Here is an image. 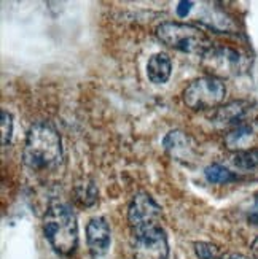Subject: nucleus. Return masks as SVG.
Masks as SVG:
<instances>
[{
    "mask_svg": "<svg viewBox=\"0 0 258 259\" xmlns=\"http://www.w3.org/2000/svg\"><path fill=\"white\" fill-rule=\"evenodd\" d=\"M62 143L58 131L50 122L32 124L24 145V162L30 168H51L61 162Z\"/></svg>",
    "mask_w": 258,
    "mask_h": 259,
    "instance_id": "f257e3e1",
    "label": "nucleus"
},
{
    "mask_svg": "<svg viewBox=\"0 0 258 259\" xmlns=\"http://www.w3.org/2000/svg\"><path fill=\"white\" fill-rule=\"evenodd\" d=\"M43 232L56 253H73L78 243V224L72 208L59 202L53 204L45 213Z\"/></svg>",
    "mask_w": 258,
    "mask_h": 259,
    "instance_id": "f03ea898",
    "label": "nucleus"
},
{
    "mask_svg": "<svg viewBox=\"0 0 258 259\" xmlns=\"http://www.w3.org/2000/svg\"><path fill=\"white\" fill-rule=\"evenodd\" d=\"M156 37L166 47L178 50L182 53L203 56L212 48V43L206 33L192 26L182 22H163L156 27Z\"/></svg>",
    "mask_w": 258,
    "mask_h": 259,
    "instance_id": "7ed1b4c3",
    "label": "nucleus"
},
{
    "mask_svg": "<svg viewBox=\"0 0 258 259\" xmlns=\"http://www.w3.org/2000/svg\"><path fill=\"white\" fill-rule=\"evenodd\" d=\"M203 69L214 78H230L245 72L247 58L238 50L230 47H212L207 53L201 56Z\"/></svg>",
    "mask_w": 258,
    "mask_h": 259,
    "instance_id": "20e7f679",
    "label": "nucleus"
},
{
    "mask_svg": "<svg viewBox=\"0 0 258 259\" xmlns=\"http://www.w3.org/2000/svg\"><path fill=\"white\" fill-rule=\"evenodd\" d=\"M225 96L227 88L222 80L214 76H203L185 88L183 102L192 110H207L220 105Z\"/></svg>",
    "mask_w": 258,
    "mask_h": 259,
    "instance_id": "39448f33",
    "label": "nucleus"
},
{
    "mask_svg": "<svg viewBox=\"0 0 258 259\" xmlns=\"http://www.w3.org/2000/svg\"><path fill=\"white\" fill-rule=\"evenodd\" d=\"M132 251L134 259H167L169 245L161 223L149 224L134 231Z\"/></svg>",
    "mask_w": 258,
    "mask_h": 259,
    "instance_id": "423d86ee",
    "label": "nucleus"
},
{
    "mask_svg": "<svg viewBox=\"0 0 258 259\" xmlns=\"http://www.w3.org/2000/svg\"><path fill=\"white\" fill-rule=\"evenodd\" d=\"M128 221L132 231L149 226V224L161 223V207L147 193H139L131 200L128 208Z\"/></svg>",
    "mask_w": 258,
    "mask_h": 259,
    "instance_id": "0eeeda50",
    "label": "nucleus"
},
{
    "mask_svg": "<svg viewBox=\"0 0 258 259\" xmlns=\"http://www.w3.org/2000/svg\"><path fill=\"white\" fill-rule=\"evenodd\" d=\"M110 228L105 218L94 217L89 220L86 226V243L93 257L104 256L110 248Z\"/></svg>",
    "mask_w": 258,
    "mask_h": 259,
    "instance_id": "6e6552de",
    "label": "nucleus"
},
{
    "mask_svg": "<svg viewBox=\"0 0 258 259\" xmlns=\"http://www.w3.org/2000/svg\"><path fill=\"white\" fill-rule=\"evenodd\" d=\"M256 142L258 132L253 124H247V122H241L239 126H234V129H231L225 137L227 148L236 153L256 148Z\"/></svg>",
    "mask_w": 258,
    "mask_h": 259,
    "instance_id": "1a4fd4ad",
    "label": "nucleus"
},
{
    "mask_svg": "<svg viewBox=\"0 0 258 259\" xmlns=\"http://www.w3.org/2000/svg\"><path fill=\"white\" fill-rule=\"evenodd\" d=\"M163 146L177 161L190 162L195 157V146L192 140L187 134L180 131H171L167 134L163 139Z\"/></svg>",
    "mask_w": 258,
    "mask_h": 259,
    "instance_id": "9d476101",
    "label": "nucleus"
},
{
    "mask_svg": "<svg viewBox=\"0 0 258 259\" xmlns=\"http://www.w3.org/2000/svg\"><path fill=\"white\" fill-rule=\"evenodd\" d=\"M172 72L171 58L166 53H156L149 59L147 64V76L155 84H164L169 80Z\"/></svg>",
    "mask_w": 258,
    "mask_h": 259,
    "instance_id": "9b49d317",
    "label": "nucleus"
},
{
    "mask_svg": "<svg viewBox=\"0 0 258 259\" xmlns=\"http://www.w3.org/2000/svg\"><path fill=\"white\" fill-rule=\"evenodd\" d=\"M249 111V104L247 102H231L225 107H220L215 111V121L220 122L223 126L228 124H241V119L245 116V113Z\"/></svg>",
    "mask_w": 258,
    "mask_h": 259,
    "instance_id": "f8f14e48",
    "label": "nucleus"
},
{
    "mask_svg": "<svg viewBox=\"0 0 258 259\" xmlns=\"http://www.w3.org/2000/svg\"><path fill=\"white\" fill-rule=\"evenodd\" d=\"M233 165L236 170L245 175H258V148L236 153L233 157Z\"/></svg>",
    "mask_w": 258,
    "mask_h": 259,
    "instance_id": "ddd939ff",
    "label": "nucleus"
},
{
    "mask_svg": "<svg viewBox=\"0 0 258 259\" xmlns=\"http://www.w3.org/2000/svg\"><path fill=\"white\" fill-rule=\"evenodd\" d=\"M204 175H206V180L209 183H215V185L230 183V182H233V180H236V175L220 164H212V165L206 167Z\"/></svg>",
    "mask_w": 258,
    "mask_h": 259,
    "instance_id": "4468645a",
    "label": "nucleus"
},
{
    "mask_svg": "<svg viewBox=\"0 0 258 259\" xmlns=\"http://www.w3.org/2000/svg\"><path fill=\"white\" fill-rule=\"evenodd\" d=\"M195 251L199 259H220L223 254L220 253V248L214 243L209 242H198L195 243Z\"/></svg>",
    "mask_w": 258,
    "mask_h": 259,
    "instance_id": "2eb2a0df",
    "label": "nucleus"
},
{
    "mask_svg": "<svg viewBox=\"0 0 258 259\" xmlns=\"http://www.w3.org/2000/svg\"><path fill=\"white\" fill-rule=\"evenodd\" d=\"M0 129H2V146H7L13 135V116L7 110L2 111V121H0Z\"/></svg>",
    "mask_w": 258,
    "mask_h": 259,
    "instance_id": "dca6fc26",
    "label": "nucleus"
},
{
    "mask_svg": "<svg viewBox=\"0 0 258 259\" xmlns=\"http://www.w3.org/2000/svg\"><path fill=\"white\" fill-rule=\"evenodd\" d=\"M193 2H187V0H183V2H178V5H177V15L180 16V18H185L190 11H192V8H193Z\"/></svg>",
    "mask_w": 258,
    "mask_h": 259,
    "instance_id": "f3484780",
    "label": "nucleus"
},
{
    "mask_svg": "<svg viewBox=\"0 0 258 259\" xmlns=\"http://www.w3.org/2000/svg\"><path fill=\"white\" fill-rule=\"evenodd\" d=\"M220 259H252V257L245 256V254H239V253H227V254H223Z\"/></svg>",
    "mask_w": 258,
    "mask_h": 259,
    "instance_id": "a211bd4d",
    "label": "nucleus"
},
{
    "mask_svg": "<svg viewBox=\"0 0 258 259\" xmlns=\"http://www.w3.org/2000/svg\"><path fill=\"white\" fill-rule=\"evenodd\" d=\"M249 221H250L252 224H255V226H258V211H250Z\"/></svg>",
    "mask_w": 258,
    "mask_h": 259,
    "instance_id": "6ab92c4d",
    "label": "nucleus"
},
{
    "mask_svg": "<svg viewBox=\"0 0 258 259\" xmlns=\"http://www.w3.org/2000/svg\"><path fill=\"white\" fill-rule=\"evenodd\" d=\"M250 211H258V193L253 196V207H252Z\"/></svg>",
    "mask_w": 258,
    "mask_h": 259,
    "instance_id": "aec40b11",
    "label": "nucleus"
}]
</instances>
